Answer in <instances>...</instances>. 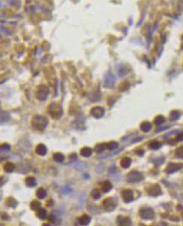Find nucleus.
<instances>
[{"mask_svg":"<svg viewBox=\"0 0 183 226\" xmlns=\"http://www.w3.org/2000/svg\"><path fill=\"white\" fill-rule=\"evenodd\" d=\"M48 125V119L42 115H35L31 119V126L38 131H43Z\"/></svg>","mask_w":183,"mask_h":226,"instance_id":"1","label":"nucleus"},{"mask_svg":"<svg viewBox=\"0 0 183 226\" xmlns=\"http://www.w3.org/2000/svg\"><path fill=\"white\" fill-rule=\"evenodd\" d=\"M49 115L51 116V117L53 119H60L62 117L63 114V110L62 108L61 105L58 102H52L48 106L47 109Z\"/></svg>","mask_w":183,"mask_h":226,"instance_id":"2","label":"nucleus"},{"mask_svg":"<svg viewBox=\"0 0 183 226\" xmlns=\"http://www.w3.org/2000/svg\"><path fill=\"white\" fill-rule=\"evenodd\" d=\"M143 179H144L143 174L137 170H133L129 172L127 176V181L129 183H137L141 181Z\"/></svg>","mask_w":183,"mask_h":226,"instance_id":"3","label":"nucleus"},{"mask_svg":"<svg viewBox=\"0 0 183 226\" xmlns=\"http://www.w3.org/2000/svg\"><path fill=\"white\" fill-rule=\"evenodd\" d=\"M139 215L145 220H150L154 218V211L151 207H143L139 210Z\"/></svg>","mask_w":183,"mask_h":226,"instance_id":"4","label":"nucleus"},{"mask_svg":"<svg viewBox=\"0 0 183 226\" xmlns=\"http://www.w3.org/2000/svg\"><path fill=\"white\" fill-rule=\"evenodd\" d=\"M102 205H103V207L106 211L111 212L116 208V201L113 197H107L103 201Z\"/></svg>","mask_w":183,"mask_h":226,"instance_id":"5","label":"nucleus"},{"mask_svg":"<svg viewBox=\"0 0 183 226\" xmlns=\"http://www.w3.org/2000/svg\"><path fill=\"white\" fill-rule=\"evenodd\" d=\"M147 192L151 197H158L161 194V187L158 184H154L147 189Z\"/></svg>","mask_w":183,"mask_h":226,"instance_id":"6","label":"nucleus"},{"mask_svg":"<svg viewBox=\"0 0 183 226\" xmlns=\"http://www.w3.org/2000/svg\"><path fill=\"white\" fill-rule=\"evenodd\" d=\"M48 95V89L47 88L46 86H41L39 87L38 90L36 92V98L43 101L46 99L47 98Z\"/></svg>","mask_w":183,"mask_h":226,"instance_id":"7","label":"nucleus"},{"mask_svg":"<svg viewBox=\"0 0 183 226\" xmlns=\"http://www.w3.org/2000/svg\"><path fill=\"white\" fill-rule=\"evenodd\" d=\"M122 200L128 203H131L132 201H133L134 199V197H133V192L130 189H126V190H123L122 192Z\"/></svg>","mask_w":183,"mask_h":226,"instance_id":"8","label":"nucleus"},{"mask_svg":"<svg viewBox=\"0 0 183 226\" xmlns=\"http://www.w3.org/2000/svg\"><path fill=\"white\" fill-rule=\"evenodd\" d=\"M90 114L93 117L96 118V119L101 118L105 114V109L100 107V106H95V107L91 109Z\"/></svg>","mask_w":183,"mask_h":226,"instance_id":"9","label":"nucleus"},{"mask_svg":"<svg viewBox=\"0 0 183 226\" xmlns=\"http://www.w3.org/2000/svg\"><path fill=\"white\" fill-rule=\"evenodd\" d=\"M182 164H175V163H169L167 167L165 169V172L167 174H172L174 172L179 170L182 168Z\"/></svg>","mask_w":183,"mask_h":226,"instance_id":"10","label":"nucleus"},{"mask_svg":"<svg viewBox=\"0 0 183 226\" xmlns=\"http://www.w3.org/2000/svg\"><path fill=\"white\" fill-rule=\"evenodd\" d=\"M116 223L118 225L122 226H127L132 225V220L130 218L128 217L122 216V215H119L116 218Z\"/></svg>","mask_w":183,"mask_h":226,"instance_id":"11","label":"nucleus"},{"mask_svg":"<svg viewBox=\"0 0 183 226\" xmlns=\"http://www.w3.org/2000/svg\"><path fill=\"white\" fill-rule=\"evenodd\" d=\"M36 153L41 155V156H44L47 153V148L45 144H39L36 147Z\"/></svg>","mask_w":183,"mask_h":226,"instance_id":"12","label":"nucleus"},{"mask_svg":"<svg viewBox=\"0 0 183 226\" xmlns=\"http://www.w3.org/2000/svg\"><path fill=\"white\" fill-rule=\"evenodd\" d=\"M91 221V218L89 216L88 214H83L82 216L78 218V223L82 225H87L90 223Z\"/></svg>","mask_w":183,"mask_h":226,"instance_id":"13","label":"nucleus"},{"mask_svg":"<svg viewBox=\"0 0 183 226\" xmlns=\"http://www.w3.org/2000/svg\"><path fill=\"white\" fill-rule=\"evenodd\" d=\"M112 184H111V181H103V183L101 184V189H102V191L105 192V193H107V192H109L111 189H112Z\"/></svg>","mask_w":183,"mask_h":226,"instance_id":"14","label":"nucleus"},{"mask_svg":"<svg viewBox=\"0 0 183 226\" xmlns=\"http://www.w3.org/2000/svg\"><path fill=\"white\" fill-rule=\"evenodd\" d=\"M92 153H93V149L89 147H84L80 150V155L85 158L89 157L92 155Z\"/></svg>","mask_w":183,"mask_h":226,"instance_id":"15","label":"nucleus"},{"mask_svg":"<svg viewBox=\"0 0 183 226\" xmlns=\"http://www.w3.org/2000/svg\"><path fill=\"white\" fill-rule=\"evenodd\" d=\"M152 128V124L149 122H143L140 124V129L141 131H143L144 133H148L151 130Z\"/></svg>","mask_w":183,"mask_h":226,"instance_id":"16","label":"nucleus"},{"mask_svg":"<svg viewBox=\"0 0 183 226\" xmlns=\"http://www.w3.org/2000/svg\"><path fill=\"white\" fill-rule=\"evenodd\" d=\"M5 203L6 205L10 207H13V208H15L17 205H18V202L14 198V197H8L6 200H5Z\"/></svg>","mask_w":183,"mask_h":226,"instance_id":"17","label":"nucleus"},{"mask_svg":"<svg viewBox=\"0 0 183 226\" xmlns=\"http://www.w3.org/2000/svg\"><path fill=\"white\" fill-rule=\"evenodd\" d=\"M25 185L29 187H34L36 186V180L33 177H28L25 178Z\"/></svg>","mask_w":183,"mask_h":226,"instance_id":"18","label":"nucleus"},{"mask_svg":"<svg viewBox=\"0 0 183 226\" xmlns=\"http://www.w3.org/2000/svg\"><path fill=\"white\" fill-rule=\"evenodd\" d=\"M15 169V166L12 163V162H6L4 165H3V170L5 172L7 173H11Z\"/></svg>","mask_w":183,"mask_h":226,"instance_id":"19","label":"nucleus"},{"mask_svg":"<svg viewBox=\"0 0 183 226\" xmlns=\"http://www.w3.org/2000/svg\"><path fill=\"white\" fill-rule=\"evenodd\" d=\"M47 211H46L45 208L41 207V208H39L38 210L36 211V216L38 217L40 219H41V220L46 219V218H47Z\"/></svg>","mask_w":183,"mask_h":226,"instance_id":"20","label":"nucleus"},{"mask_svg":"<svg viewBox=\"0 0 183 226\" xmlns=\"http://www.w3.org/2000/svg\"><path fill=\"white\" fill-rule=\"evenodd\" d=\"M120 164H121V166L122 168L127 169V168L130 167V166H131V164H132V159L128 157L123 158V159L121 160V163H120Z\"/></svg>","mask_w":183,"mask_h":226,"instance_id":"21","label":"nucleus"},{"mask_svg":"<svg viewBox=\"0 0 183 226\" xmlns=\"http://www.w3.org/2000/svg\"><path fill=\"white\" fill-rule=\"evenodd\" d=\"M47 191L44 188L39 187L38 189L36 190V197H38L39 199L45 198V197H47Z\"/></svg>","mask_w":183,"mask_h":226,"instance_id":"22","label":"nucleus"},{"mask_svg":"<svg viewBox=\"0 0 183 226\" xmlns=\"http://www.w3.org/2000/svg\"><path fill=\"white\" fill-rule=\"evenodd\" d=\"M106 148H107V144L101 143V144H98L95 147V151L96 152L97 154H100L103 151H105Z\"/></svg>","mask_w":183,"mask_h":226,"instance_id":"23","label":"nucleus"},{"mask_svg":"<svg viewBox=\"0 0 183 226\" xmlns=\"http://www.w3.org/2000/svg\"><path fill=\"white\" fill-rule=\"evenodd\" d=\"M162 146L161 143L157 141V140H154V141H151L149 144V147L150 149H153V150H157L159 149Z\"/></svg>","mask_w":183,"mask_h":226,"instance_id":"24","label":"nucleus"},{"mask_svg":"<svg viewBox=\"0 0 183 226\" xmlns=\"http://www.w3.org/2000/svg\"><path fill=\"white\" fill-rule=\"evenodd\" d=\"M52 159H53L54 161H56L58 163H62V162L64 161L65 157H64V155L62 153H55L53 155V156H52Z\"/></svg>","mask_w":183,"mask_h":226,"instance_id":"25","label":"nucleus"},{"mask_svg":"<svg viewBox=\"0 0 183 226\" xmlns=\"http://www.w3.org/2000/svg\"><path fill=\"white\" fill-rule=\"evenodd\" d=\"M41 203L38 202V201H36V200H33V201L30 203V209H32V210H34V211H37L39 208H41Z\"/></svg>","mask_w":183,"mask_h":226,"instance_id":"26","label":"nucleus"},{"mask_svg":"<svg viewBox=\"0 0 183 226\" xmlns=\"http://www.w3.org/2000/svg\"><path fill=\"white\" fill-rule=\"evenodd\" d=\"M181 117V113L178 111H172L170 114V119L171 121H176Z\"/></svg>","mask_w":183,"mask_h":226,"instance_id":"27","label":"nucleus"},{"mask_svg":"<svg viewBox=\"0 0 183 226\" xmlns=\"http://www.w3.org/2000/svg\"><path fill=\"white\" fill-rule=\"evenodd\" d=\"M164 122H165V118H164L163 116H161V115H160V116H157L156 117L154 118V124H155V125H157V126L163 124Z\"/></svg>","mask_w":183,"mask_h":226,"instance_id":"28","label":"nucleus"},{"mask_svg":"<svg viewBox=\"0 0 183 226\" xmlns=\"http://www.w3.org/2000/svg\"><path fill=\"white\" fill-rule=\"evenodd\" d=\"M91 196L95 200H98L100 198V192L98 189H94L91 192Z\"/></svg>","mask_w":183,"mask_h":226,"instance_id":"29","label":"nucleus"},{"mask_svg":"<svg viewBox=\"0 0 183 226\" xmlns=\"http://www.w3.org/2000/svg\"><path fill=\"white\" fill-rule=\"evenodd\" d=\"M175 156L179 159H183V146H181V147L177 148L175 149Z\"/></svg>","mask_w":183,"mask_h":226,"instance_id":"30","label":"nucleus"},{"mask_svg":"<svg viewBox=\"0 0 183 226\" xmlns=\"http://www.w3.org/2000/svg\"><path fill=\"white\" fill-rule=\"evenodd\" d=\"M117 148H118V144L116 142L112 141V142H110L107 144V148L109 150H115Z\"/></svg>","mask_w":183,"mask_h":226,"instance_id":"31","label":"nucleus"},{"mask_svg":"<svg viewBox=\"0 0 183 226\" xmlns=\"http://www.w3.org/2000/svg\"><path fill=\"white\" fill-rule=\"evenodd\" d=\"M114 82H115V79L112 75H110V79H106V81H105V84L106 86L110 87L111 85L114 84Z\"/></svg>","mask_w":183,"mask_h":226,"instance_id":"32","label":"nucleus"},{"mask_svg":"<svg viewBox=\"0 0 183 226\" xmlns=\"http://www.w3.org/2000/svg\"><path fill=\"white\" fill-rule=\"evenodd\" d=\"M10 119V115L6 112L2 111L1 112V122H6Z\"/></svg>","mask_w":183,"mask_h":226,"instance_id":"33","label":"nucleus"},{"mask_svg":"<svg viewBox=\"0 0 183 226\" xmlns=\"http://www.w3.org/2000/svg\"><path fill=\"white\" fill-rule=\"evenodd\" d=\"M10 149V145L9 144H3L1 145V151H9Z\"/></svg>","mask_w":183,"mask_h":226,"instance_id":"34","label":"nucleus"},{"mask_svg":"<svg viewBox=\"0 0 183 226\" xmlns=\"http://www.w3.org/2000/svg\"><path fill=\"white\" fill-rule=\"evenodd\" d=\"M77 159V155H76V154H72V155H70V156H69V160H70V162H74V161H75Z\"/></svg>","mask_w":183,"mask_h":226,"instance_id":"35","label":"nucleus"},{"mask_svg":"<svg viewBox=\"0 0 183 226\" xmlns=\"http://www.w3.org/2000/svg\"><path fill=\"white\" fill-rule=\"evenodd\" d=\"M176 140H177L178 142H182V141H183V133H180V134L177 135V137H176Z\"/></svg>","mask_w":183,"mask_h":226,"instance_id":"36","label":"nucleus"},{"mask_svg":"<svg viewBox=\"0 0 183 226\" xmlns=\"http://www.w3.org/2000/svg\"><path fill=\"white\" fill-rule=\"evenodd\" d=\"M53 200L52 199H50V200H48L47 201V206L49 207H52L53 206Z\"/></svg>","mask_w":183,"mask_h":226,"instance_id":"37","label":"nucleus"},{"mask_svg":"<svg viewBox=\"0 0 183 226\" xmlns=\"http://www.w3.org/2000/svg\"><path fill=\"white\" fill-rule=\"evenodd\" d=\"M50 221H51V222H52V223H54V222H55V216H54V215H52H52L50 216Z\"/></svg>","mask_w":183,"mask_h":226,"instance_id":"38","label":"nucleus"}]
</instances>
